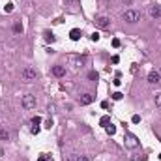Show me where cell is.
Masks as SVG:
<instances>
[{"mask_svg": "<svg viewBox=\"0 0 161 161\" xmlns=\"http://www.w3.org/2000/svg\"><path fill=\"white\" fill-rule=\"evenodd\" d=\"M36 77H38V73H36L34 68H24L21 71V79H23L24 83H32V80H36Z\"/></svg>", "mask_w": 161, "mask_h": 161, "instance_id": "cell-1", "label": "cell"}, {"mask_svg": "<svg viewBox=\"0 0 161 161\" xmlns=\"http://www.w3.org/2000/svg\"><path fill=\"white\" fill-rule=\"evenodd\" d=\"M124 19H126L129 24H135V23L141 21V13H139L137 10H127L126 13H124Z\"/></svg>", "mask_w": 161, "mask_h": 161, "instance_id": "cell-2", "label": "cell"}, {"mask_svg": "<svg viewBox=\"0 0 161 161\" xmlns=\"http://www.w3.org/2000/svg\"><path fill=\"white\" fill-rule=\"evenodd\" d=\"M124 144H126L127 148H137L139 146V139L135 135H131V133H126V135H124Z\"/></svg>", "mask_w": 161, "mask_h": 161, "instance_id": "cell-3", "label": "cell"}, {"mask_svg": "<svg viewBox=\"0 0 161 161\" xmlns=\"http://www.w3.org/2000/svg\"><path fill=\"white\" fill-rule=\"evenodd\" d=\"M23 107L26 111H32L36 107V97L32 96V94H26V96L23 97Z\"/></svg>", "mask_w": 161, "mask_h": 161, "instance_id": "cell-4", "label": "cell"}, {"mask_svg": "<svg viewBox=\"0 0 161 161\" xmlns=\"http://www.w3.org/2000/svg\"><path fill=\"white\" fill-rule=\"evenodd\" d=\"M109 24H111V21H109V17H105V15H101V17H97V19H96V26H97V28H101V30L109 28Z\"/></svg>", "mask_w": 161, "mask_h": 161, "instance_id": "cell-5", "label": "cell"}, {"mask_svg": "<svg viewBox=\"0 0 161 161\" xmlns=\"http://www.w3.org/2000/svg\"><path fill=\"white\" fill-rule=\"evenodd\" d=\"M159 80H161V73H159V71H150V73H148V83H152V84H158L159 83Z\"/></svg>", "mask_w": 161, "mask_h": 161, "instance_id": "cell-6", "label": "cell"}, {"mask_svg": "<svg viewBox=\"0 0 161 161\" xmlns=\"http://www.w3.org/2000/svg\"><path fill=\"white\" fill-rule=\"evenodd\" d=\"M52 75H55V77H64L66 75V68L64 66H55V68H52Z\"/></svg>", "mask_w": 161, "mask_h": 161, "instance_id": "cell-7", "label": "cell"}, {"mask_svg": "<svg viewBox=\"0 0 161 161\" xmlns=\"http://www.w3.org/2000/svg\"><path fill=\"white\" fill-rule=\"evenodd\" d=\"M92 101H94L92 94H83V96H80V105H90Z\"/></svg>", "mask_w": 161, "mask_h": 161, "instance_id": "cell-8", "label": "cell"}, {"mask_svg": "<svg viewBox=\"0 0 161 161\" xmlns=\"http://www.w3.org/2000/svg\"><path fill=\"white\" fill-rule=\"evenodd\" d=\"M150 15L154 17V19L161 17V8H159V6H150Z\"/></svg>", "mask_w": 161, "mask_h": 161, "instance_id": "cell-9", "label": "cell"}, {"mask_svg": "<svg viewBox=\"0 0 161 161\" xmlns=\"http://www.w3.org/2000/svg\"><path fill=\"white\" fill-rule=\"evenodd\" d=\"M0 141H10V131L6 127H0Z\"/></svg>", "mask_w": 161, "mask_h": 161, "instance_id": "cell-10", "label": "cell"}, {"mask_svg": "<svg viewBox=\"0 0 161 161\" xmlns=\"http://www.w3.org/2000/svg\"><path fill=\"white\" fill-rule=\"evenodd\" d=\"M69 38L73 39V41H77V39L80 38V30H79V28H73V30L69 32Z\"/></svg>", "mask_w": 161, "mask_h": 161, "instance_id": "cell-11", "label": "cell"}, {"mask_svg": "<svg viewBox=\"0 0 161 161\" xmlns=\"http://www.w3.org/2000/svg\"><path fill=\"white\" fill-rule=\"evenodd\" d=\"M43 38H45V41H49V43H55L56 41V38H55V34H52V32H45V34H43Z\"/></svg>", "mask_w": 161, "mask_h": 161, "instance_id": "cell-12", "label": "cell"}, {"mask_svg": "<svg viewBox=\"0 0 161 161\" xmlns=\"http://www.w3.org/2000/svg\"><path fill=\"white\" fill-rule=\"evenodd\" d=\"M69 60H71V64H75V66H83V58L80 56H69Z\"/></svg>", "mask_w": 161, "mask_h": 161, "instance_id": "cell-13", "label": "cell"}, {"mask_svg": "<svg viewBox=\"0 0 161 161\" xmlns=\"http://www.w3.org/2000/svg\"><path fill=\"white\" fill-rule=\"evenodd\" d=\"M99 124H101L103 127H107V126L111 124V118H109V116H101V118H99Z\"/></svg>", "mask_w": 161, "mask_h": 161, "instance_id": "cell-14", "label": "cell"}, {"mask_svg": "<svg viewBox=\"0 0 161 161\" xmlns=\"http://www.w3.org/2000/svg\"><path fill=\"white\" fill-rule=\"evenodd\" d=\"M71 161H90V158L88 155H73Z\"/></svg>", "mask_w": 161, "mask_h": 161, "instance_id": "cell-15", "label": "cell"}, {"mask_svg": "<svg viewBox=\"0 0 161 161\" xmlns=\"http://www.w3.org/2000/svg\"><path fill=\"white\" fill-rule=\"evenodd\" d=\"M13 32H15V34H23V24L15 23V24H13Z\"/></svg>", "mask_w": 161, "mask_h": 161, "instance_id": "cell-16", "label": "cell"}, {"mask_svg": "<svg viewBox=\"0 0 161 161\" xmlns=\"http://www.w3.org/2000/svg\"><path fill=\"white\" fill-rule=\"evenodd\" d=\"M105 129H107V133H109V135H114V133H116V127L113 126V124H109Z\"/></svg>", "mask_w": 161, "mask_h": 161, "instance_id": "cell-17", "label": "cell"}, {"mask_svg": "<svg viewBox=\"0 0 161 161\" xmlns=\"http://www.w3.org/2000/svg\"><path fill=\"white\" fill-rule=\"evenodd\" d=\"M122 97H124V94H122V92H114V94H113V99H114V101H120Z\"/></svg>", "mask_w": 161, "mask_h": 161, "instance_id": "cell-18", "label": "cell"}, {"mask_svg": "<svg viewBox=\"0 0 161 161\" xmlns=\"http://www.w3.org/2000/svg\"><path fill=\"white\" fill-rule=\"evenodd\" d=\"M97 77H99V75H97L96 71H90V73H88V79L90 80H97Z\"/></svg>", "mask_w": 161, "mask_h": 161, "instance_id": "cell-19", "label": "cell"}, {"mask_svg": "<svg viewBox=\"0 0 161 161\" xmlns=\"http://www.w3.org/2000/svg\"><path fill=\"white\" fill-rule=\"evenodd\" d=\"M155 105H158L159 109H161V92H158V94H155Z\"/></svg>", "mask_w": 161, "mask_h": 161, "instance_id": "cell-20", "label": "cell"}, {"mask_svg": "<svg viewBox=\"0 0 161 161\" xmlns=\"http://www.w3.org/2000/svg\"><path fill=\"white\" fill-rule=\"evenodd\" d=\"M39 124H41V118H39V116H34L32 118V126H39Z\"/></svg>", "mask_w": 161, "mask_h": 161, "instance_id": "cell-21", "label": "cell"}, {"mask_svg": "<svg viewBox=\"0 0 161 161\" xmlns=\"http://www.w3.org/2000/svg\"><path fill=\"white\" fill-rule=\"evenodd\" d=\"M4 10H6L8 13H11V11H13V4H11V2H10V4H6V8H4Z\"/></svg>", "mask_w": 161, "mask_h": 161, "instance_id": "cell-22", "label": "cell"}, {"mask_svg": "<svg viewBox=\"0 0 161 161\" xmlns=\"http://www.w3.org/2000/svg\"><path fill=\"white\" fill-rule=\"evenodd\" d=\"M131 122H133V124H139V122H141V116H139V114H135V116L131 118Z\"/></svg>", "mask_w": 161, "mask_h": 161, "instance_id": "cell-23", "label": "cell"}, {"mask_svg": "<svg viewBox=\"0 0 161 161\" xmlns=\"http://www.w3.org/2000/svg\"><path fill=\"white\" fill-rule=\"evenodd\" d=\"M90 38H92V41H97V39H99V34H97V32H94V34L90 36Z\"/></svg>", "mask_w": 161, "mask_h": 161, "instance_id": "cell-24", "label": "cell"}, {"mask_svg": "<svg viewBox=\"0 0 161 161\" xmlns=\"http://www.w3.org/2000/svg\"><path fill=\"white\" fill-rule=\"evenodd\" d=\"M113 83H114V86H120V83H122V80H120V77H114Z\"/></svg>", "mask_w": 161, "mask_h": 161, "instance_id": "cell-25", "label": "cell"}, {"mask_svg": "<svg viewBox=\"0 0 161 161\" xmlns=\"http://www.w3.org/2000/svg\"><path fill=\"white\" fill-rule=\"evenodd\" d=\"M111 60H113V64H118V62H120V56H116V55H114L113 58H111Z\"/></svg>", "mask_w": 161, "mask_h": 161, "instance_id": "cell-26", "label": "cell"}, {"mask_svg": "<svg viewBox=\"0 0 161 161\" xmlns=\"http://www.w3.org/2000/svg\"><path fill=\"white\" fill-rule=\"evenodd\" d=\"M113 47H120V39H116V38L113 39Z\"/></svg>", "mask_w": 161, "mask_h": 161, "instance_id": "cell-27", "label": "cell"}, {"mask_svg": "<svg viewBox=\"0 0 161 161\" xmlns=\"http://www.w3.org/2000/svg\"><path fill=\"white\" fill-rule=\"evenodd\" d=\"M45 127H47V129L52 127V120H47V122H45Z\"/></svg>", "mask_w": 161, "mask_h": 161, "instance_id": "cell-28", "label": "cell"}, {"mask_svg": "<svg viewBox=\"0 0 161 161\" xmlns=\"http://www.w3.org/2000/svg\"><path fill=\"white\" fill-rule=\"evenodd\" d=\"M38 161H49V159H47V155L43 154V155H39V158H38Z\"/></svg>", "mask_w": 161, "mask_h": 161, "instance_id": "cell-29", "label": "cell"}, {"mask_svg": "<svg viewBox=\"0 0 161 161\" xmlns=\"http://www.w3.org/2000/svg\"><path fill=\"white\" fill-rule=\"evenodd\" d=\"M159 73H161V68H159Z\"/></svg>", "mask_w": 161, "mask_h": 161, "instance_id": "cell-30", "label": "cell"}, {"mask_svg": "<svg viewBox=\"0 0 161 161\" xmlns=\"http://www.w3.org/2000/svg\"><path fill=\"white\" fill-rule=\"evenodd\" d=\"M73 2H77V0H73Z\"/></svg>", "mask_w": 161, "mask_h": 161, "instance_id": "cell-31", "label": "cell"}]
</instances>
